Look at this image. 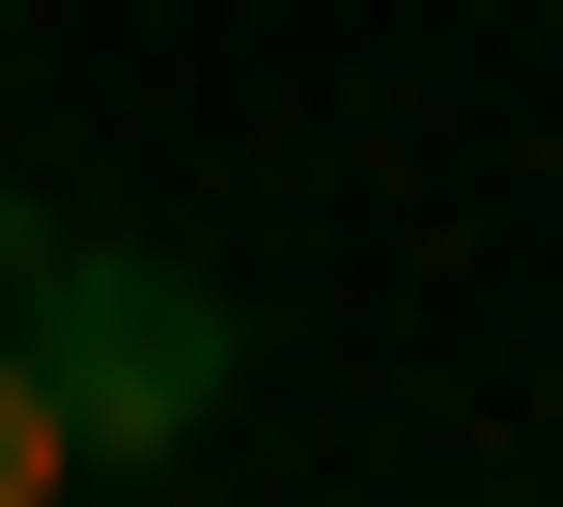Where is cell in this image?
Listing matches in <instances>:
<instances>
[{"label": "cell", "mask_w": 563, "mask_h": 507, "mask_svg": "<svg viewBox=\"0 0 563 507\" xmlns=\"http://www.w3.org/2000/svg\"><path fill=\"white\" fill-rule=\"evenodd\" d=\"M57 480H85V423H57V366L0 339V507H57Z\"/></svg>", "instance_id": "obj_2"}, {"label": "cell", "mask_w": 563, "mask_h": 507, "mask_svg": "<svg viewBox=\"0 0 563 507\" xmlns=\"http://www.w3.org/2000/svg\"><path fill=\"white\" fill-rule=\"evenodd\" d=\"M0 339L57 366V423H85V451H198V423H225V366H254V339H225V283H198V254H113V225H57Z\"/></svg>", "instance_id": "obj_1"}]
</instances>
